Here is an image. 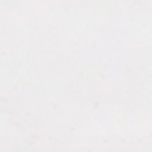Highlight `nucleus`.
<instances>
[]
</instances>
